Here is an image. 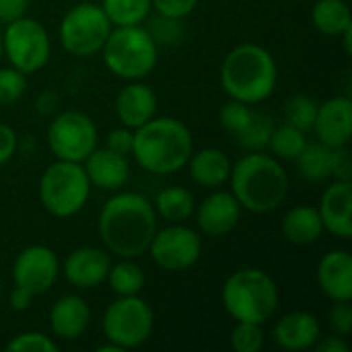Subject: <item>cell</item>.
I'll list each match as a JSON object with an SVG mask.
<instances>
[{
    "label": "cell",
    "instance_id": "obj_24",
    "mask_svg": "<svg viewBox=\"0 0 352 352\" xmlns=\"http://www.w3.org/2000/svg\"><path fill=\"white\" fill-rule=\"evenodd\" d=\"M283 237L293 245H311L324 233V223L320 217L318 206L299 204L287 210L280 223Z\"/></svg>",
    "mask_w": 352,
    "mask_h": 352
},
{
    "label": "cell",
    "instance_id": "obj_1",
    "mask_svg": "<svg viewBox=\"0 0 352 352\" xmlns=\"http://www.w3.org/2000/svg\"><path fill=\"white\" fill-rule=\"evenodd\" d=\"M157 229L159 217L153 202L136 192H120L111 196L99 210L97 219V233L105 250L128 260L146 254Z\"/></svg>",
    "mask_w": 352,
    "mask_h": 352
},
{
    "label": "cell",
    "instance_id": "obj_20",
    "mask_svg": "<svg viewBox=\"0 0 352 352\" xmlns=\"http://www.w3.org/2000/svg\"><path fill=\"white\" fill-rule=\"evenodd\" d=\"M320 336V320L309 311H291L283 316L272 328V338L283 351L301 352L314 349Z\"/></svg>",
    "mask_w": 352,
    "mask_h": 352
},
{
    "label": "cell",
    "instance_id": "obj_38",
    "mask_svg": "<svg viewBox=\"0 0 352 352\" xmlns=\"http://www.w3.org/2000/svg\"><path fill=\"white\" fill-rule=\"evenodd\" d=\"M328 326L332 334L349 336L352 332V307L351 301H334V305L328 311Z\"/></svg>",
    "mask_w": 352,
    "mask_h": 352
},
{
    "label": "cell",
    "instance_id": "obj_3",
    "mask_svg": "<svg viewBox=\"0 0 352 352\" xmlns=\"http://www.w3.org/2000/svg\"><path fill=\"white\" fill-rule=\"evenodd\" d=\"M194 151L190 128L177 118H153L134 130V161L148 173L171 175L188 165Z\"/></svg>",
    "mask_w": 352,
    "mask_h": 352
},
{
    "label": "cell",
    "instance_id": "obj_40",
    "mask_svg": "<svg viewBox=\"0 0 352 352\" xmlns=\"http://www.w3.org/2000/svg\"><path fill=\"white\" fill-rule=\"evenodd\" d=\"M332 177L340 182H351L352 177V159L351 148L346 146H336L332 148V165H330Z\"/></svg>",
    "mask_w": 352,
    "mask_h": 352
},
{
    "label": "cell",
    "instance_id": "obj_18",
    "mask_svg": "<svg viewBox=\"0 0 352 352\" xmlns=\"http://www.w3.org/2000/svg\"><path fill=\"white\" fill-rule=\"evenodd\" d=\"M157 93L142 80H128L116 97V116L122 126L136 130L157 116Z\"/></svg>",
    "mask_w": 352,
    "mask_h": 352
},
{
    "label": "cell",
    "instance_id": "obj_27",
    "mask_svg": "<svg viewBox=\"0 0 352 352\" xmlns=\"http://www.w3.org/2000/svg\"><path fill=\"white\" fill-rule=\"evenodd\" d=\"M293 163L297 165L299 175L305 177L307 182H326L328 177H332V171H330L332 148L322 144L320 140L316 142L307 140L305 148Z\"/></svg>",
    "mask_w": 352,
    "mask_h": 352
},
{
    "label": "cell",
    "instance_id": "obj_15",
    "mask_svg": "<svg viewBox=\"0 0 352 352\" xmlns=\"http://www.w3.org/2000/svg\"><path fill=\"white\" fill-rule=\"evenodd\" d=\"M194 214L200 233L208 237H223L237 227L241 219V206L231 192L214 188L208 196L202 198L200 204H196Z\"/></svg>",
    "mask_w": 352,
    "mask_h": 352
},
{
    "label": "cell",
    "instance_id": "obj_29",
    "mask_svg": "<svg viewBox=\"0 0 352 352\" xmlns=\"http://www.w3.org/2000/svg\"><path fill=\"white\" fill-rule=\"evenodd\" d=\"M101 8L109 19L111 27H128V25H142L151 10V0H101Z\"/></svg>",
    "mask_w": 352,
    "mask_h": 352
},
{
    "label": "cell",
    "instance_id": "obj_45",
    "mask_svg": "<svg viewBox=\"0 0 352 352\" xmlns=\"http://www.w3.org/2000/svg\"><path fill=\"white\" fill-rule=\"evenodd\" d=\"M33 299H35V297H33L29 291L19 289V287H12V291H10V295H8V305H10V309H14V311H25V309L31 307Z\"/></svg>",
    "mask_w": 352,
    "mask_h": 352
},
{
    "label": "cell",
    "instance_id": "obj_35",
    "mask_svg": "<svg viewBox=\"0 0 352 352\" xmlns=\"http://www.w3.org/2000/svg\"><path fill=\"white\" fill-rule=\"evenodd\" d=\"M146 31L151 33V37L155 39L157 45H175L184 37L182 19H171V16H165L159 12H157V16L148 19Z\"/></svg>",
    "mask_w": 352,
    "mask_h": 352
},
{
    "label": "cell",
    "instance_id": "obj_17",
    "mask_svg": "<svg viewBox=\"0 0 352 352\" xmlns=\"http://www.w3.org/2000/svg\"><path fill=\"white\" fill-rule=\"evenodd\" d=\"M320 217L324 223V231L332 233L340 239L352 237V184L334 179L322 194L320 200Z\"/></svg>",
    "mask_w": 352,
    "mask_h": 352
},
{
    "label": "cell",
    "instance_id": "obj_33",
    "mask_svg": "<svg viewBox=\"0 0 352 352\" xmlns=\"http://www.w3.org/2000/svg\"><path fill=\"white\" fill-rule=\"evenodd\" d=\"M266 336L260 324L252 322H235L231 334H229V344L235 352H260L264 349Z\"/></svg>",
    "mask_w": 352,
    "mask_h": 352
},
{
    "label": "cell",
    "instance_id": "obj_11",
    "mask_svg": "<svg viewBox=\"0 0 352 352\" xmlns=\"http://www.w3.org/2000/svg\"><path fill=\"white\" fill-rule=\"evenodd\" d=\"M47 146L60 161L82 163L97 148L99 132L95 122L76 109H66L54 116L47 126Z\"/></svg>",
    "mask_w": 352,
    "mask_h": 352
},
{
    "label": "cell",
    "instance_id": "obj_36",
    "mask_svg": "<svg viewBox=\"0 0 352 352\" xmlns=\"http://www.w3.org/2000/svg\"><path fill=\"white\" fill-rule=\"evenodd\" d=\"M27 91V76L12 66L0 68V105L16 103Z\"/></svg>",
    "mask_w": 352,
    "mask_h": 352
},
{
    "label": "cell",
    "instance_id": "obj_4",
    "mask_svg": "<svg viewBox=\"0 0 352 352\" xmlns=\"http://www.w3.org/2000/svg\"><path fill=\"white\" fill-rule=\"evenodd\" d=\"M278 82L274 56L258 43L235 45L221 64V87L241 103L256 105L266 101Z\"/></svg>",
    "mask_w": 352,
    "mask_h": 352
},
{
    "label": "cell",
    "instance_id": "obj_39",
    "mask_svg": "<svg viewBox=\"0 0 352 352\" xmlns=\"http://www.w3.org/2000/svg\"><path fill=\"white\" fill-rule=\"evenodd\" d=\"M153 8L159 14L171 16V19H186L194 12V8L198 6L200 0H151Z\"/></svg>",
    "mask_w": 352,
    "mask_h": 352
},
{
    "label": "cell",
    "instance_id": "obj_13",
    "mask_svg": "<svg viewBox=\"0 0 352 352\" xmlns=\"http://www.w3.org/2000/svg\"><path fill=\"white\" fill-rule=\"evenodd\" d=\"M60 276V262L52 248L29 245L12 262V285L29 291L33 297L47 293Z\"/></svg>",
    "mask_w": 352,
    "mask_h": 352
},
{
    "label": "cell",
    "instance_id": "obj_26",
    "mask_svg": "<svg viewBox=\"0 0 352 352\" xmlns=\"http://www.w3.org/2000/svg\"><path fill=\"white\" fill-rule=\"evenodd\" d=\"M155 212L167 223H186L196 208V200L190 190L182 186H171L165 188L157 194L155 202Z\"/></svg>",
    "mask_w": 352,
    "mask_h": 352
},
{
    "label": "cell",
    "instance_id": "obj_19",
    "mask_svg": "<svg viewBox=\"0 0 352 352\" xmlns=\"http://www.w3.org/2000/svg\"><path fill=\"white\" fill-rule=\"evenodd\" d=\"M82 169L93 188L103 192H118L130 179V163L128 157H122L107 146L93 148V153L82 161Z\"/></svg>",
    "mask_w": 352,
    "mask_h": 352
},
{
    "label": "cell",
    "instance_id": "obj_10",
    "mask_svg": "<svg viewBox=\"0 0 352 352\" xmlns=\"http://www.w3.org/2000/svg\"><path fill=\"white\" fill-rule=\"evenodd\" d=\"M155 328V314L151 305L138 295L118 297L103 314L105 340L113 342L122 351L142 346Z\"/></svg>",
    "mask_w": 352,
    "mask_h": 352
},
{
    "label": "cell",
    "instance_id": "obj_7",
    "mask_svg": "<svg viewBox=\"0 0 352 352\" xmlns=\"http://www.w3.org/2000/svg\"><path fill=\"white\" fill-rule=\"evenodd\" d=\"M91 196V182L82 163L56 159L39 177V202L56 219L78 214Z\"/></svg>",
    "mask_w": 352,
    "mask_h": 352
},
{
    "label": "cell",
    "instance_id": "obj_34",
    "mask_svg": "<svg viewBox=\"0 0 352 352\" xmlns=\"http://www.w3.org/2000/svg\"><path fill=\"white\" fill-rule=\"evenodd\" d=\"M254 118V109L252 105L248 103H241V101H235V99H229L221 111H219V122L221 126L225 128V132H229L233 138H237L252 122Z\"/></svg>",
    "mask_w": 352,
    "mask_h": 352
},
{
    "label": "cell",
    "instance_id": "obj_30",
    "mask_svg": "<svg viewBox=\"0 0 352 352\" xmlns=\"http://www.w3.org/2000/svg\"><path fill=\"white\" fill-rule=\"evenodd\" d=\"M305 134L307 132H303L287 122L283 126H274L270 140H268L272 157H276L278 161H295L307 144Z\"/></svg>",
    "mask_w": 352,
    "mask_h": 352
},
{
    "label": "cell",
    "instance_id": "obj_6",
    "mask_svg": "<svg viewBox=\"0 0 352 352\" xmlns=\"http://www.w3.org/2000/svg\"><path fill=\"white\" fill-rule=\"evenodd\" d=\"M101 54L107 70L122 80H142L159 62V45L144 25L111 27Z\"/></svg>",
    "mask_w": 352,
    "mask_h": 352
},
{
    "label": "cell",
    "instance_id": "obj_47",
    "mask_svg": "<svg viewBox=\"0 0 352 352\" xmlns=\"http://www.w3.org/2000/svg\"><path fill=\"white\" fill-rule=\"evenodd\" d=\"M340 37H342V41H344V52H346V54H351V52H352V43H351L352 27H351V29H346V31H344V33H342Z\"/></svg>",
    "mask_w": 352,
    "mask_h": 352
},
{
    "label": "cell",
    "instance_id": "obj_12",
    "mask_svg": "<svg viewBox=\"0 0 352 352\" xmlns=\"http://www.w3.org/2000/svg\"><path fill=\"white\" fill-rule=\"evenodd\" d=\"M146 254L161 270L184 272L200 260L202 235L184 223H169L165 229H157Z\"/></svg>",
    "mask_w": 352,
    "mask_h": 352
},
{
    "label": "cell",
    "instance_id": "obj_14",
    "mask_svg": "<svg viewBox=\"0 0 352 352\" xmlns=\"http://www.w3.org/2000/svg\"><path fill=\"white\" fill-rule=\"evenodd\" d=\"M109 268H111V258L107 250L82 245L66 256L60 272L64 274L66 283L72 285L74 289L89 291L105 283Z\"/></svg>",
    "mask_w": 352,
    "mask_h": 352
},
{
    "label": "cell",
    "instance_id": "obj_28",
    "mask_svg": "<svg viewBox=\"0 0 352 352\" xmlns=\"http://www.w3.org/2000/svg\"><path fill=\"white\" fill-rule=\"evenodd\" d=\"M111 287V291L118 297H132V295H140V291L144 289V272L142 268L128 258H122L118 264H111L107 278H105Z\"/></svg>",
    "mask_w": 352,
    "mask_h": 352
},
{
    "label": "cell",
    "instance_id": "obj_2",
    "mask_svg": "<svg viewBox=\"0 0 352 352\" xmlns=\"http://www.w3.org/2000/svg\"><path fill=\"white\" fill-rule=\"evenodd\" d=\"M229 184L239 206L256 214L276 210L289 194V175L283 163L264 151H252L237 159L231 165Z\"/></svg>",
    "mask_w": 352,
    "mask_h": 352
},
{
    "label": "cell",
    "instance_id": "obj_25",
    "mask_svg": "<svg viewBox=\"0 0 352 352\" xmlns=\"http://www.w3.org/2000/svg\"><path fill=\"white\" fill-rule=\"evenodd\" d=\"M311 23L320 33L340 37L352 27L351 8L346 0H316L311 6Z\"/></svg>",
    "mask_w": 352,
    "mask_h": 352
},
{
    "label": "cell",
    "instance_id": "obj_32",
    "mask_svg": "<svg viewBox=\"0 0 352 352\" xmlns=\"http://www.w3.org/2000/svg\"><path fill=\"white\" fill-rule=\"evenodd\" d=\"M274 130V122L270 116L262 113V111H254V118L250 122V126L235 138L239 142L241 148L245 151H264L268 146L270 134Z\"/></svg>",
    "mask_w": 352,
    "mask_h": 352
},
{
    "label": "cell",
    "instance_id": "obj_50",
    "mask_svg": "<svg viewBox=\"0 0 352 352\" xmlns=\"http://www.w3.org/2000/svg\"><path fill=\"white\" fill-rule=\"evenodd\" d=\"M0 299H2V278H0Z\"/></svg>",
    "mask_w": 352,
    "mask_h": 352
},
{
    "label": "cell",
    "instance_id": "obj_43",
    "mask_svg": "<svg viewBox=\"0 0 352 352\" xmlns=\"http://www.w3.org/2000/svg\"><path fill=\"white\" fill-rule=\"evenodd\" d=\"M29 8V0H0V23H10L23 16Z\"/></svg>",
    "mask_w": 352,
    "mask_h": 352
},
{
    "label": "cell",
    "instance_id": "obj_23",
    "mask_svg": "<svg viewBox=\"0 0 352 352\" xmlns=\"http://www.w3.org/2000/svg\"><path fill=\"white\" fill-rule=\"evenodd\" d=\"M231 161L227 157V153H223L221 148L208 146V148H200V151H192L190 159H188V171L190 177L208 190L221 188L225 182H229V173H231Z\"/></svg>",
    "mask_w": 352,
    "mask_h": 352
},
{
    "label": "cell",
    "instance_id": "obj_37",
    "mask_svg": "<svg viewBox=\"0 0 352 352\" xmlns=\"http://www.w3.org/2000/svg\"><path fill=\"white\" fill-rule=\"evenodd\" d=\"M6 349L12 352H58V344L43 332H21L6 344Z\"/></svg>",
    "mask_w": 352,
    "mask_h": 352
},
{
    "label": "cell",
    "instance_id": "obj_49",
    "mask_svg": "<svg viewBox=\"0 0 352 352\" xmlns=\"http://www.w3.org/2000/svg\"><path fill=\"white\" fill-rule=\"evenodd\" d=\"M0 60H2V29H0Z\"/></svg>",
    "mask_w": 352,
    "mask_h": 352
},
{
    "label": "cell",
    "instance_id": "obj_31",
    "mask_svg": "<svg viewBox=\"0 0 352 352\" xmlns=\"http://www.w3.org/2000/svg\"><path fill=\"white\" fill-rule=\"evenodd\" d=\"M318 101L309 95H293L287 103H285V122L303 130V132H309L314 128V122H316V116H318Z\"/></svg>",
    "mask_w": 352,
    "mask_h": 352
},
{
    "label": "cell",
    "instance_id": "obj_5",
    "mask_svg": "<svg viewBox=\"0 0 352 352\" xmlns=\"http://www.w3.org/2000/svg\"><path fill=\"white\" fill-rule=\"evenodd\" d=\"M278 287L262 268H241L233 272L223 289L221 301L235 322H252L264 326L278 309Z\"/></svg>",
    "mask_w": 352,
    "mask_h": 352
},
{
    "label": "cell",
    "instance_id": "obj_42",
    "mask_svg": "<svg viewBox=\"0 0 352 352\" xmlns=\"http://www.w3.org/2000/svg\"><path fill=\"white\" fill-rule=\"evenodd\" d=\"M16 146H19V136L16 132L6 126V124H0V167L6 165L14 153H16Z\"/></svg>",
    "mask_w": 352,
    "mask_h": 352
},
{
    "label": "cell",
    "instance_id": "obj_44",
    "mask_svg": "<svg viewBox=\"0 0 352 352\" xmlns=\"http://www.w3.org/2000/svg\"><path fill=\"white\" fill-rule=\"evenodd\" d=\"M314 349L318 352H349V344H346L344 336L332 334V336L318 338V342H316Z\"/></svg>",
    "mask_w": 352,
    "mask_h": 352
},
{
    "label": "cell",
    "instance_id": "obj_48",
    "mask_svg": "<svg viewBox=\"0 0 352 352\" xmlns=\"http://www.w3.org/2000/svg\"><path fill=\"white\" fill-rule=\"evenodd\" d=\"M97 352H124V351H122L120 346H116L113 342H109V340H107L105 344H99V346H97Z\"/></svg>",
    "mask_w": 352,
    "mask_h": 352
},
{
    "label": "cell",
    "instance_id": "obj_16",
    "mask_svg": "<svg viewBox=\"0 0 352 352\" xmlns=\"http://www.w3.org/2000/svg\"><path fill=\"white\" fill-rule=\"evenodd\" d=\"M316 138L330 146H346L352 136V101L349 95H336L318 105L314 122Z\"/></svg>",
    "mask_w": 352,
    "mask_h": 352
},
{
    "label": "cell",
    "instance_id": "obj_21",
    "mask_svg": "<svg viewBox=\"0 0 352 352\" xmlns=\"http://www.w3.org/2000/svg\"><path fill=\"white\" fill-rule=\"evenodd\" d=\"M316 276L322 293L332 303L352 299V256L346 250H332L324 254Z\"/></svg>",
    "mask_w": 352,
    "mask_h": 352
},
{
    "label": "cell",
    "instance_id": "obj_41",
    "mask_svg": "<svg viewBox=\"0 0 352 352\" xmlns=\"http://www.w3.org/2000/svg\"><path fill=\"white\" fill-rule=\"evenodd\" d=\"M109 151L122 155V157H128L132 155V146H134V130L126 128V126H120L116 130H111L107 134V144H105Z\"/></svg>",
    "mask_w": 352,
    "mask_h": 352
},
{
    "label": "cell",
    "instance_id": "obj_46",
    "mask_svg": "<svg viewBox=\"0 0 352 352\" xmlns=\"http://www.w3.org/2000/svg\"><path fill=\"white\" fill-rule=\"evenodd\" d=\"M56 103H58V97L52 93V91H45L37 97V109L41 113H54L56 111Z\"/></svg>",
    "mask_w": 352,
    "mask_h": 352
},
{
    "label": "cell",
    "instance_id": "obj_8",
    "mask_svg": "<svg viewBox=\"0 0 352 352\" xmlns=\"http://www.w3.org/2000/svg\"><path fill=\"white\" fill-rule=\"evenodd\" d=\"M2 56H6L8 64L25 76L39 72L52 56L47 29L25 14L6 23L2 31Z\"/></svg>",
    "mask_w": 352,
    "mask_h": 352
},
{
    "label": "cell",
    "instance_id": "obj_9",
    "mask_svg": "<svg viewBox=\"0 0 352 352\" xmlns=\"http://www.w3.org/2000/svg\"><path fill=\"white\" fill-rule=\"evenodd\" d=\"M109 31L111 23L101 4L78 2L60 21V43L70 56L89 58L101 52Z\"/></svg>",
    "mask_w": 352,
    "mask_h": 352
},
{
    "label": "cell",
    "instance_id": "obj_22",
    "mask_svg": "<svg viewBox=\"0 0 352 352\" xmlns=\"http://www.w3.org/2000/svg\"><path fill=\"white\" fill-rule=\"evenodd\" d=\"M47 322H50V330L56 338L76 340L87 332V328L91 324L89 303L78 295H64L52 305Z\"/></svg>",
    "mask_w": 352,
    "mask_h": 352
}]
</instances>
